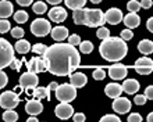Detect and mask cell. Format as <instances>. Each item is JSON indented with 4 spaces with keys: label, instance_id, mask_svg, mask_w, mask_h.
Wrapping results in <instances>:
<instances>
[{
    "label": "cell",
    "instance_id": "1",
    "mask_svg": "<svg viewBox=\"0 0 153 122\" xmlns=\"http://www.w3.org/2000/svg\"><path fill=\"white\" fill-rule=\"evenodd\" d=\"M46 61L48 71L57 76H65L81 65L79 51L70 43H56L49 46L42 56Z\"/></svg>",
    "mask_w": 153,
    "mask_h": 122
},
{
    "label": "cell",
    "instance_id": "2",
    "mask_svg": "<svg viewBox=\"0 0 153 122\" xmlns=\"http://www.w3.org/2000/svg\"><path fill=\"white\" fill-rule=\"evenodd\" d=\"M99 53L106 61L111 62H118L127 56L128 53V46L125 43L123 37H111L109 36L107 39L102 42L99 46Z\"/></svg>",
    "mask_w": 153,
    "mask_h": 122
},
{
    "label": "cell",
    "instance_id": "3",
    "mask_svg": "<svg viewBox=\"0 0 153 122\" xmlns=\"http://www.w3.org/2000/svg\"><path fill=\"white\" fill-rule=\"evenodd\" d=\"M14 47L8 40H6L4 37H0V69L10 67V64L14 60Z\"/></svg>",
    "mask_w": 153,
    "mask_h": 122
},
{
    "label": "cell",
    "instance_id": "4",
    "mask_svg": "<svg viewBox=\"0 0 153 122\" xmlns=\"http://www.w3.org/2000/svg\"><path fill=\"white\" fill-rule=\"evenodd\" d=\"M76 97V87L73 86L71 83H63L59 85L56 89V98L60 101L71 103L73 100H75Z\"/></svg>",
    "mask_w": 153,
    "mask_h": 122
},
{
    "label": "cell",
    "instance_id": "5",
    "mask_svg": "<svg viewBox=\"0 0 153 122\" xmlns=\"http://www.w3.org/2000/svg\"><path fill=\"white\" fill-rule=\"evenodd\" d=\"M105 12L99 8H88L86 10V25L91 28L103 26L105 24Z\"/></svg>",
    "mask_w": 153,
    "mask_h": 122
},
{
    "label": "cell",
    "instance_id": "6",
    "mask_svg": "<svg viewBox=\"0 0 153 122\" xmlns=\"http://www.w3.org/2000/svg\"><path fill=\"white\" fill-rule=\"evenodd\" d=\"M18 104H20V97L16 92L7 90L0 94V107L4 110H14Z\"/></svg>",
    "mask_w": 153,
    "mask_h": 122
},
{
    "label": "cell",
    "instance_id": "7",
    "mask_svg": "<svg viewBox=\"0 0 153 122\" xmlns=\"http://www.w3.org/2000/svg\"><path fill=\"white\" fill-rule=\"evenodd\" d=\"M52 31V26H50V22L48 20H43V18H36L31 24V32L38 37H43L46 36L48 33H50Z\"/></svg>",
    "mask_w": 153,
    "mask_h": 122
},
{
    "label": "cell",
    "instance_id": "8",
    "mask_svg": "<svg viewBox=\"0 0 153 122\" xmlns=\"http://www.w3.org/2000/svg\"><path fill=\"white\" fill-rule=\"evenodd\" d=\"M38 83H39V78L36 73L31 72V71L24 72L20 78V87L22 89H33L38 86Z\"/></svg>",
    "mask_w": 153,
    "mask_h": 122
},
{
    "label": "cell",
    "instance_id": "9",
    "mask_svg": "<svg viewBox=\"0 0 153 122\" xmlns=\"http://www.w3.org/2000/svg\"><path fill=\"white\" fill-rule=\"evenodd\" d=\"M27 68L28 71L33 73H39V72H45L48 71V65H46V61H45L43 57H32L29 61H27Z\"/></svg>",
    "mask_w": 153,
    "mask_h": 122
},
{
    "label": "cell",
    "instance_id": "10",
    "mask_svg": "<svg viewBox=\"0 0 153 122\" xmlns=\"http://www.w3.org/2000/svg\"><path fill=\"white\" fill-rule=\"evenodd\" d=\"M54 114L60 119H68L74 115V108L70 103L60 101V104H57L56 108H54Z\"/></svg>",
    "mask_w": 153,
    "mask_h": 122
},
{
    "label": "cell",
    "instance_id": "11",
    "mask_svg": "<svg viewBox=\"0 0 153 122\" xmlns=\"http://www.w3.org/2000/svg\"><path fill=\"white\" fill-rule=\"evenodd\" d=\"M127 72H128L127 65L113 64L109 67V76L111 78L113 81H123V79L127 76Z\"/></svg>",
    "mask_w": 153,
    "mask_h": 122
},
{
    "label": "cell",
    "instance_id": "12",
    "mask_svg": "<svg viewBox=\"0 0 153 122\" xmlns=\"http://www.w3.org/2000/svg\"><path fill=\"white\" fill-rule=\"evenodd\" d=\"M113 110L114 112H117V114H127L129 110H131V101H129L128 98L125 97H116V100L113 101Z\"/></svg>",
    "mask_w": 153,
    "mask_h": 122
},
{
    "label": "cell",
    "instance_id": "13",
    "mask_svg": "<svg viewBox=\"0 0 153 122\" xmlns=\"http://www.w3.org/2000/svg\"><path fill=\"white\" fill-rule=\"evenodd\" d=\"M123 18H124V15H123V11H121L120 8L111 7L105 12V21L111 25L120 24L121 21H123Z\"/></svg>",
    "mask_w": 153,
    "mask_h": 122
},
{
    "label": "cell",
    "instance_id": "14",
    "mask_svg": "<svg viewBox=\"0 0 153 122\" xmlns=\"http://www.w3.org/2000/svg\"><path fill=\"white\" fill-rule=\"evenodd\" d=\"M49 18L53 21V22H57V24H60L63 21H65L67 18V11L64 10V7H53L52 10H49Z\"/></svg>",
    "mask_w": 153,
    "mask_h": 122
},
{
    "label": "cell",
    "instance_id": "15",
    "mask_svg": "<svg viewBox=\"0 0 153 122\" xmlns=\"http://www.w3.org/2000/svg\"><path fill=\"white\" fill-rule=\"evenodd\" d=\"M43 111V106L42 103L38 100V98H33V100H28L27 104H25V112L29 115H38Z\"/></svg>",
    "mask_w": 153,
    "mask_h": 122
},
{
    "label": "cell",
    "instance_id": "16",
    "mask_svg": "<svg viewBox=\"0 0 153 122\" xmlns=\"http://www.w3.org/2000/svg\"><path fill=\"white\" fill-rule=\"evenodd\" d=\"M68 76H70V83L75 86V87H84L86 85V82H88L86 75L82 72H71Z\"/></svg>",
    "mask_w": 153,
    "mask_h": 122
},
{
    "label": "cell",
    "instance_id": "17",
    "mask_svg": "<svg viewBox=\"0 0 153 122\" xmlns=\"http://www.w3.org/2000/svg\"><path fill=\"white\" fill-rule=\"evenodd\" d=\"M50 35H52L53 40L56 42H63L64 39L68 37V29L65 26H61V25H57L50 31Z\"/></svg>",
    "mask_w": 153,
    "mask_h": 122
},
{
    "label": "cell",
    "instance_id": "18",
    "mask_svg": "<svg viewBox=\"0 0 153 122\" xmlns=\"http://www.w3.org/2000/svg\"><path fill=\"white\" fill-rule=\"evenodd\" d=\"M123 92H124V90H123V85H118V83H114V82L106 85V87H105L106 96H109V97H111V98L120 97Z\"/></svg>",
    "mask_w": 153,
    "mask_h": 122
},
{
    "label": "cell",
    "instance_id": "19",
    "mask_svg": "<svg viewBox=\"0 0 153 122\" xmlns=\"http://www.w3.org/2000/svg\"><path fill=\"white\" fill-rule=\"evenodd\" d=\"M123 21H124V24L127 25V28H129V29L138 28L139 24H141V18H139V15H138L137 12H129V14H127V15L123 18Z\"/></svg>",
    "mask_w": 153,
    "mask_h": 122
},
{
    "label": "cell",
    "instance_id": "20",
    "mask_svg": "<svg viewBox=\"0 0 153 122\" xmlns=\"http://www.w3.org/2000/svg\"><path fill=\"white\" fill-rule=\"evenodd\" d=\"M139 89V83L137 79H125L123 83V90L127 94H135Z\"/></svg>",
    "mask_w": 153,
    "mask_h": 122
},
{
    "label": "cell",
    "instance_id": "21",
    "mask_svg": "<svg viewBox=\"0 0 153 122\" xmlns=\"http://www.w3.org/2000/svg\"><path fill=\"white\" fill-rule=\"evenodd\" d=\"M86 10L88 8H76L73 10V18L76 25H86Z\"/></svg>",
    "mask_w": 153,
    "mask_h": 122
},
{
    "label": "cell",
    "instance_id": "22",
    "mask_svg": "<svg viewBox=\"0 0 153 122\" xmlns=\"http://www.w3.org/2000/svg\"><path fill=\"white\" fill-rule=\"evenodd\" d=\"M13 4L8 0H0V18H8L13 15Z\"/></svg>",
    "mask_w": 153,
    "mask_h": 122
},
{
    "label": "cell",
    "instance_id": "23",
    "mask_svg": "<svg viewBox=\"0 0 153 122\" xmlns=\"http://www.w3.org/2000/svg\"><path fill=\"white\" fill-rule=\"evenodd\" d=\"M32 96L38 100H42V98H46V100H50V90L48 87H43V86H39V87H33L32 90Z\"/></svg>",
    "mask_w": 153,
    "mask_h": 122
},
{
    "label": "cell",
    "instance_id": "24",
    "mask_svg": "<svg viewBox=\"0 0 153 122\" xmlns=\"http://www.w3.org/2000/svg\"><path fill=\"white\" fill-rule=\"evenodd\" d=\"M138 50H139L142 54H145V56L152 54L153 53V42L149 40V39H143V40H141L138 43Z\"/></svg>",
    "mask_w": 153,
    "mask_h": 122
},
{
    "label": "cell",
    "instance_id": "25",
    "mask_svg": "<svg viewBox=\"0 0 153 122\" xmlns=\"http://www.w3.org/2000/svg\"><path fill=\"white\" fill-rule=\"evenodd\" d=\"M31 49H32V47H31V43H29L28 40L22 39V37H21V39H18V42L14 45V50H16V51H18L20 54H27Z\"/></svg>",
    "mask_w": 153,
    "mask_h": 122
},
{
    "label": "cell",
    "instance_id": "26",
    "mask_svg": "<svg viewBox=\"0 0 153 122\" xmlns=\"http://www.w3.org/2000/svg\"><path fill=\"white\" fill-rule=\"evenodd\" d=\"M65 6L70 10H76V8H82L86 4V0H64Z\"/></svg>",
    "mask_w": 153,
    "mask_h": 122
},
{
    "label": "cell",
    "instance_id": "27",
    "mask_svg": "<svg viewBox=\"0 0 153 122\" xmlns=\"http://www.w3.org/2000/svg\"><path fill=\"white\" fill-rule=\"evenodd\" d=\"M14 21L18 22V24H24V22H27V21H28V12L22 11V10L16 11L14 12Z\"/></svg>",
    "mask_w": 153,
    "mask_h": 122
},
{
    "label": "cell",
    "instance_id": "28",
    "mask_svg": "<svg viewBox=\"0 0 153 122\" xmlns=\"http://www.w3.org/2000/svg\"><path fill=\"white\" fill-rule=\"evenodd\" d=\"M3 119L6 122H16L18 119V114L13 110H6L3 112Z\"/></svg>",
    "mask_w": 153,
    "mask_h": 122
},
{
    "label": "cell",
    "instance_id": "29",
    "mask_svg": "<svg viewBox=\"0 0 153 122\" xmlns=\"http://www.w3.org/2000/svg\"><path fill=\"white\" fill-rule=\"evenodd\" d=\"M32 10L35 14H45V12L48 11V6L43 1H36V3H33Z\"/></svg>",
    "mask_w": 153,
    "mask_h": 122
},
{
    "label": "cell",
    "instance_id": "30",
    "mask_svg": "<svg viewBox=\"0 0 153 122\" xmlns=\"http://www.w3.org/2000/svg\"><path fill=\"white\" fill-rule=\"evenodd\" d=\"M79 50H81V53H84V54L92 53V51H93V45H92V42H89V40L81 42Z\"/></svg>",
    "mask_w": 153,
    "mask_h": 122
},
{
    "label": "cell",
    "instance_id": "31",
    "mask_svg": "<svg viewBox=\"0 0 153 122\" xmlns=\"http://www.w3.org/2000/svg\"><path fill=\"white\" fill-rule=\"evenodd\" d=\"M106 78V71L103 69V67H97L93 69V79L95 81H103Z\"/></svg>",
    "mask_w": 153,
    "mask_h": 122
},
{
    "label": "cell",
    "instance_id": "32",
    "mask_svg": "<svg viewBox=\"0 0 153 122\" xmlns=\"http://www.w3.org/2000/svg\"><path fill=\"white\" fill-rule=\"evenodd\" d=\"M134 69L139 75H149L153 71V67H143V65H134Z\"/></svg>",
    "mask_w": 153,
    "mask_h": 122
},
{
    "label": "cell",
    "instance_id": "33",
    "mask_svg": "<svg viewBox=\"0 0 153 122\" xmlns=\"http://www.w3.org/2000/svg\"><path fill=\"white\" fill-rule=\"evenodd\" d=\"M127 8H128L129 12H137L141 8V1H138V0H129L128 3H127Z\"/></svg>",
    "mask_w": 153,
    "mask_h": 122
},
{
    "label": "cell",
    "instance_id": "34",
    "mask_svg": "<svg viewBox=\"0 0 153 122\" xmlns=\"http://www.w3.org/2000/svg\"><path fill=\"white\" fill-rule=\"evenodd\" d=\"M96 36L99 39H102V40H105V39H107L110 36V31L106 26H99V29H97V32H96Z\"/></svg>",
    "mask_w": 153,
    "mask_h": 122
},
{
    "label": "cell",
    "instance_id": "35",
    "mask_svg": "<svg viewBox=\"0 0 153 122\" xmlns=\"http://www.w3.org/2000/svg\"><path fill=\"white\" fill-rule=\"evenodd\" d=\"M46 49H48V46L43 45V43H36V45H33L32 46V51L35 54H39V56H43L45 51H46Z\"/></svg>",
    "mask_w": 153,
    "mask_h": 122
},
{
    "label": "cell",
    "instance_id": "36",
    "mask_svg": "<svg viewBox=\"0 0 153 122\" xmlns=\"http://www.w3.org/2000/svg\"><path fill=\"white\" fill-rule=\"evenodd\" d=\"M11 29V25L6 18H0V33H6Z\"/></svg>",
    "mask_w": 153,
    "mask_h": 122
},
{
    "label": "cell",
    "instance_id": "37",
    "mask_svg": "<svg viewBox=\"0 0 153 122\" xmlns=\"http://www.w3.org/2000/svg\"><path fill=\"white\" fill-rule=\"evenodd\" d=\"M135 65H143V67H153V60L149 57H141L135 61Z\"/></svg>",
    "mask_w": 153,
    "mask_h": 122
},
{
    "label": "cell",
    "instance_id": "38",
    "mask_svg": "<svg viewBox=\"0 0 153 122\" xmlns=\"http://www.w3.org/2000/svg\"><path fill=\"white\" fill-rule=\"evenodd\" d=\"M24 29L20 28V26H17V28H13L11 29V36L16 37V39H21V37H24Z\"/></svg>",
    "mask_w": 153,
    "mask_h": 122
},
{
    "label": "cell",
    "instance_id": "39",
    "mask_svg": "<svg viewBox=\"0 0 153 122\" xmlns=\"http://www.w3.org/2000/svg\"><path fill=\"white\" fill-rule=\"evenodd\" d=\"M146 100H148V98H146L145 94H137L135 98H134V103H135L137 106H143L146 103Z\"/></svg>",
    "mask_w": 153,
    "mask_h": 122
},
{
    "label": "cell",
    "instance_id": "40",
    "mask_svg": "<svg viewBox=\"0 0 153 122\" xmlns=\"http://www.w3.org/2000/svg\"><path fill=\"white\" fill-rule=\"evenodd\" d=\"M121 37H123L125 42H127V40H131V39L134 37L132 29H129V28H128V29H124V31L121 32Z\"/></svg>",
    "mask_w": 153,
    "mask_h": 122
},
{
    "label": "cell",
    "instance_id": "41",
    "mask_svg": "<svg viewBox=\"0 0 153 122\" xmlns=\"http://www.w3.org/2000/svg\"><path fill=\"white\" fill-rule=\"evenodd\" d=\"M7 82H8L7 73L4 72V71H1V69H0V89H3V87H6V85H7Z\"/></svg>",
    "mask_w": 153,
    "mask_h": 122
},
{
    "label": "cell",
    "instance_id": "42",
    "mask_svg": "<svg viewBox=\"0 0 153 122\" xmlns=\"http://www.w3.org/2000/svg\"><path fill=\"white\" fill-rule=\"evenodd\" d=\"M81 37L78 36V35H71V36H68V43L73 46H79L81 45Z\"/></svg>",
    "mask_w": 153,
    "mask_h": 122
},
{
    "label": "cell",
    "instance_id": "43",
    "mask_svg": "<svg viewBox=\"0 0 153 122\" xmlns=\"http://www.w3.org/2000/svg\"><path fill=\"white\" fill-rule=\"evenodd\" d=\"M100 121H102V122H107V121H111V122H120V118H118L117 115L107 114V115H105V117H102Z\"/></svg>",
    "mask_w": 153,
    "mask_h": 122
},
{
    "label": "cell",
    "instance_id": "44",
    "mask_svg": "<svg viewBox=\"0 0 153 122\" xmlns=\"http://www.w3.org/2000/svg\"><path fill=\"white\" fill-rule=\"evenodd\" d=\"M10 67H11L13 69H16V71H20V69L22 68V61H21V60H16V58H14V60H13V62L10 64Z\"/></svg>",
    "mask_w": 153,
    "mask_h": 122
},
{
    "label": "cell",
    "instance_id": "45",
    "mask_svg": "<svg viewBox=\"0 0 153 122\" xmlns=\"http://www.w3.org/2000/svg\"><path fill=\"white\" fill-rule=\"evenodd\" d=\"M142 117L138 112H132L131 115H128V122H141Z\"/></svg>",
    "mask_w": 153,
    "mask_h": 122
},
{
    "label": "cell",
    "instance_id": "46",
    "mask_svg": "<svg viewBox=\"0 0 153 122\" xmlns=\"http://www.w3.org/2000/svg\"><path fill=\"white\" fill-rule=\"evenodd\" d=\"M145 96L148 100H153V85L148 86L145 89Z\"/></svg>",
    "mask_w": 153,
    "mask_h": 122
},
{
    "label": "cell",
    "instance_id": "47",
    "mask_svg": "<svg viewBox=\"0 0 153 122\" xmlns=\"http://www.w3.org/2000/svg\"><path fill=\"white\" fill-rule=\"evenodd\" d=\"M73 119H74V122H84L85 121V115L82 114V112H78V114L73 115Z\"/></svg>",
    "mask_w": 153,
    "mask_h": 122
},
{
    "label": "cell",
    "instance_id": "48",
    "mask_svg": "<svg viewBox=\"0 0 153 122\" xmlns=\"http://www.w3.org/2000/svg\"><path fill=\"white\" fill-rule=\"evenodd\" d=\"M152 4H153V0H141V7L142 8H150L152 7Z\"/></svg>",
    "mask_w": 153,
    "mask_h": 122
},
{
    "label": "cell",
    "instance_id": "49",
    "mask_svg": "<svg viewBox=\"0 0 153 122\" xmlns=\"http://www.w3.org/2000/svg\"><path fill=\"white\" fill-rule=\"evenodd\" d=\"M33 0H17V3L20 4V6H22V7H27V6H31L32 4Z\"/></svg>",
    "mask_w": 153,
    "mask_h": 122
},
{
    "label": "cell",
    "instance_id": "50",
    "mask_svg": "<svg viewBox=\"0 0 153 122\" xmlns=\"http://www.w3.org/2000/svg\"><path fill=\"white\" fill-rule=\"evenodd\" d=\"M146 28H148L149 32L153 33V17H150L149 20H148V22H146Z\"/></svg>",
    "mask_w": 153,
    "mask_h": 122
},
{
    "label": "cell",
    "instance_id": "51",
    "mask_svg": "<svg viewBox=\"0 0 153 122\" xmlns=\"http://www.w3.org/2000/svg\"><path fill=\"white\" fill-rule=\"evenodd\" d=\"M57 86H59V83H56V82H52V83H50V85L48 86V89L50 90V92H53V90H54V92H56Z\"/></svg>",
    "mask_w": 153,
    "mask_h": 122
},
{
    "label": "cell",
    "instance_id": "52",
    "mask_svg": "<svg viewBox=\"0 0 153 122\" xmlns=\"http://www.w3.org/2000/svg\"><path fill=\"white\" fill-rule=\"evenodd\" d=\"M48 3H50V4H53V6H57V4H60L63 0H46Z\"/></svg>",
    "mask_w": 153,
    "mask_h": 122
},
{
    "label": "cell",
    "instance_id": "53",
    "mask_svg": "<svg viewBox=\"0 0 153 122\" xmlns=\"http://www.w3.org/2000/svg\"><path fill=\"white\" fill-rule=\"evenodd\" d=\"M27 122H38V118H36V115H29V118Z\"/></svg>",
    "mask_w": 153,
    "mask_h": 122
},
{
    "label": "cell",
    "instance_id": "54",
    "mask_svg": "<svg viewBox=\"0 0 153 122\" xmlns=\"http://www.w3.org/2000/svg\"><path fill=\"white\" fill-rule=\"evenodd\" d=\"M146 119H148V122H153V112H150V114L148 115V118H146Z\"/></svg>",
    "mask_w": 153,
    "mask_h": 122
},
{
    "label": "cell",
    "instance_id": "55",
    "mask_svg": "<svg viewBox=\"0 0 153 122\" xmlns=\"http://www.w3.org/2000/svg\"><path fill=\"white\" fill-rule=\"evenodd\" d=\"M93 4H97V3H100V1H103V0H91Z\"/></svg>",
    "mask_w": 153,
    "mask_h": 122
}]
</instances>
